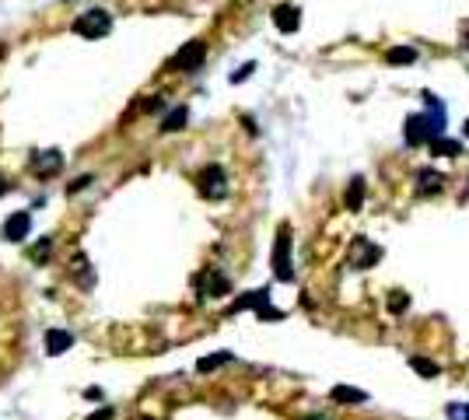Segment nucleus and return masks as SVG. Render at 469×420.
<instances>
[{
    "label": "nucleus",
    "instance_id": "1",
    "mask_svg": "<svg viewBox=\"0 0 469 420\" xmlns=\"http://www.w3.org/2000/svg\"><path fill=\"white\" fill-rule=\"evenodd\" d=\"M74 32H78L81 39H105V35L112 32V14L102 11V7L85 11V14L74 18Z\"/></svg>",
    "mask_w": 469,
    "mask_h": 420
},
{
    "label": "nucleus",
    "instance_id": "2",
    "mask_svg": "<svg viewBox=\"0 0 469 420\" xmlns=\"http://www.w3.org/2000/svg\"><path fill=\"white\" fill-rule=\"evenodd\" d=\"M196 186H200V197H207V200H224L228 197V175H224L221 165H207L196 175Z\"/></svg>",
    "mask_w": 469,
    "mask_h": 420
},
{
    "label": "nucleus",
    "instance_id": "3",
    "mask_svg": "<svg viewBox=\"0 0 469 420\" xmlns=\"http://www.w3.org/2000/svg\"><path fill=\"white\" fill-rule=\"evenodd\" d=\"M378 259H382V249H378L372 238L358 235V238L351 242V252H347V263H351V270H372Z\"/></svg>",
    "mask_w": 469,
    "mask_h": 420
},
{
    "label": "nucleus",
    "instance_id": "4",
    "mask_svg": "<svg viewBox=\"0 0 469 420\" xmlns=\"http://www.w3.org/2000/svg\"><path fill=\"white\" fill-rule=\"evenodd\" d=\"M274 273H277V280H284V284L294 280V266H291V228H287V224L277 231V245H274Z\"/></svg>",
    "mask_w": 469,
    "mask_h": 420
},
{
    "label": "nucleus",
    "instance_id": "5",
    "mask_svg": "<svg viewBox=\"0 0 469 420\" xmlns=\"http://www.w3.org/2000/svg\"><path fill=\"white\" fill-rule=\"evenodd\" d=\"M203 60H207V42H200V39H193L186 42L176 56H172V70H183V74H196L200 67H203Z\"/></svg>",
    "mask_w": 469,
    "mask_h": 420
},
{
    "label": "nucleus",
    "instance_id": "6",
    "mask_svg": "<svg viewBox=\"0 0 469 420\" xmlns=\"http://www.w3.org/2000/svg\"><path fill=\"white\" fill-rule=\"evenodd\" d=\"M403 137H406V144H410V147H420V144H431L438 133H434L431 116H427V112H417V116H410V119H406Z\"/></svg>",
    "mask_w": 469,
    "mask_h": 420
},
{
    "label": "nucleus",
    "instance_id": "7",
    "mask_svg": "<svg viewBox=\"0 0 469 420\" xmlns=\"http://www.w3.org/2000/svg\"><path fill=\"white\" fill-rule=\"evenodd\" d=\"M60 168H63V154H60L56 147H49V151H35V158H32V172H35L39 179H53Z\"/></svg>",
    "mask_w": 469,
    "mask_h": 420
},
{
    "label": "nucleus",
    "instance_id": "8",
    "mask_svg": "<svg viewBox=\"0 0 469 420\" xmlns=\"http://www.w3.org/2000/svg\"><path fill=\"white\" fill-rule=\"evenodd\" d=\"M445 190V175L441 172H434V168H417V175H413V193L417 197H434V193H441Z\"/></svg>",
    "mask_w": 469,
    "mask_h": 420
},
{
    "label": "nucleus",
    "instance_id": "9",
    "mask_svg": "<svg viewBox=\"0 0 469 420\" xmlns=\"http://www.w3.org/2000/svg\"><path fill=\"white\" fill-rule=\"evenodd\" d=\"M196 288H200V295H203V298H224V295L231 291L228 277H224V273H217V270L200 273V277H196Z\"/></svg>",
    "mask_w": 469,
    "mask_h": 420
},
{
    "label": "nucleus",
    "instance_id": "10",
    "mask_svg": "<svg viewBox=\"0 0 469 420\" xmlns=\"http://www.w3.org/2000/svg\"><path fill=\"white\" fill-rule=\"evenodd\" d=\"M28 231H32V214L28 210H18V214H11L4 221V238L7 242H25Z\"/></svg>",
    "mask_w": 469,
    "mask_h": 420
},
{
    "label": "nucleus",
    "instance_id": "11",
    "mask_svg": "<svg viewBox=\"0 0 469 420\" xmlns=\"http://www.w3.org/2000/svg\"><path fill=\"white\" fill-rule=\"evenodd\" d=\"M274 25L281 28L284 35L298 32V28H301V11H298L294 4H281V7H274Z\"/></svg>",
    "mask_w": 469,
    "mask_h": 420
},
{
    "label": "nucleus",
    "instance_id": "12",
    "mask_svg": "<svg viewBox=\"0 0 469 420\" xmlns=\"http://www.w3.org/2000/svg\"><path fill=\"white\" fill-rule=\"evenodd\" d=\"M424 112L431 116V123H434V133L438 137H445V126H449V112H445V102L438 99V95H431V92H424Z\"/></svg>",
    "mask_w": 469,
    "mask_h": 420
},
{
    "label": "nucleus",
    "instance_id": "13",
    "mask_svg": "<svg viewBox=\"0 0 469 420\" xmlns=\"http://www.w3.org/2000/svg\"><path fill=\"white\" fill-rule=\"evenodd\" d=\"M74 347V336L67 333V329H46V354L49 357H60V354H67Z\"/></svg>",
    "mask_w": 469,
    "mask_h": 420
},
{
    "label": "nucleus",
    "instance_id": "14",
    "mask_svg": "<svg viewBox=\"0 0 469 420\" xmlns=\"http://www.w3.org/2000/svg\"><path fill=\"white\" fill-rule=\"evenodd\" d=\"M245 309H256V312L270 309V291H267V288H263V291H249V295H242V298L231 305V312H245Z\"/></svg>",
    "mask_w": 469,
    "mask_h": 420
},
{
    "label": "nucleus",
    "instance_id": "15",
    "mask_svg": "<svg viewBox=\"0 0 469 420\" xmlns=\"http://www.w3.org/2000/svg\"><path fill=\"white\" fill-rule=\"evenodd\" d=\"M413 60H417L413 46H389L385 49V63H392V67H410Z\"/></svg>",
    "mask_w": 469,
    "mask_h": 420
},
{
    "label": "nucleus",
    "instance_id": "16",
    "mask_svg": "<svg viewBox=\"0 0 469 420\" xmlns=\"http://www.w3.org/2000/svg\"><path fill=\"white\" fill-rule=\"evenodd\" d=\"M71 273L78 277V284H81V288H95V270H92V263H88V256H85V252H78V256H74Z\"/></svg>",
    "mask_w": 469,
    "mask_h": 420
},
{
    "label": "nucleus",
    "instance_id": "17",
    "mask_svg": "<svg viewBox=\"0 0 469 420\" xmlns=\"http://www.w3.org/2000/svg\"><path fill=\"white\" fill-rule=\"evenodd\" d=\"M329 400L333 403H368V393L365 389H354V385H336L329 393Z\"/></svg>",
    "mask_w": 469,
    "mask_h": 420
},
{
    "label": "nucleus",
    "instance_id": "18",
    "mask_svg": "<svg viewBox=\"0 0 469 420\" xmlns=\"http://www.w3.org/2000/svg\"><path fill=\"white\" fill-rule=\"evenodd\" d=\"M343 204H347V210H361V207H365V179H361V175H358V179H351Z\"/></svg>",
    "mask_w": 469,
    "mask_h": 420
},
{
    "label": "nucleus",
    "instance_id": "19",
    "mask_svg": "<svg viewBox=\"0 0 469 420\" xmlns=\"http://www.w3.org/2000/svg\"><path fill=\"white\" fill-rule=\"evenodd\" d=\"M231 361H235V354H231V350H221V354L200 357V361H196V371H203V375H207V371H217L221 364H231Z\"/></svg>",
    "mask_w": 469,
    "mask_h": 420
},
{
    "label": "nucleus",
    "instance_id": "20",
    "mask_svg": "<svg viewBox=\"0 0 469 420\" xmlns=\"http://www.w3.org/2000/svg\"><path fill=\"white\" fill-rule=\"evenodd\" d=\"M431 151L441 154V158H459L463 154V144L459 140H449V137H434L431 140Z\"/></svg>",
    "mask_w": 469,
    "mask_h": 420
},
{
    "label": "nucleus",
    "instance_id": "21",
    "mask_svg": "<svg viewBox=\"0 0 469 420\" xmlns=\"http://www.w3.org/2000/svg\"><path fill=\"white\" fill-rule=\"evenodd\" d=\"M186 119H189V112H186V105H179V109H172L165 119H162V133H176V130H183L186 126Z\"/></svg>",
    "mask_w": 469,
    "mask_h": 420
},
{
    "label": "nucleus",
    "instance_id": "22",
    "mask_svg": "<svg viewBox=\"0 0 469 420\" xmlns=\"http://www.w3.org/2000/svg\"><path fill=\"white\" fill-rule=\"evenodd\" d=\"M410 368H413L420 378H438V371H441L434 361H427V357H420V354H413V357H410Z\"/></svg>",
    "mask_w": 469,
    "mask_h": 420
},
{
    "label": "nucleus",
    "instance_id": "23",
    "mask_svg": "<svg viewBox=\"0 0 469 420\" xmlns=\"http://www.w3.org/2000/svg\"><path fill=\"white\" fill-rule=\"evenodd\" d=\"M406 309H410V295H403V291H392V295H389V312L399 315V312H406Z\"/></svg>",
    "mask_w": 469,
    "mask_h": 420
},
{
    "label": "nucleus",
    "instance_id": "24",
    "mask_svg": "<svg viewBox=\"0 0 469 420\" xmlns=\"http://www.w3.org/2000/svg\"><path fill=\"white\" fill-rule=\"evenodd\" d=\"M445 417L449 420H469V407L466 403H449V407H445Z\"/></svg>",
    "mask_w": 469,
    "mask_h": 420
},
{
    "label": "nucleus",
    "instance_id": "25",
    "mask_svg": "<svg viewBox=\"0 0 469 420\" xmlns=\"http://www.w3.org/2000/svg\"><path fill=\"white\" fill-rule=\"evenodd\" d=\"M252 70H256V63H245V67H238V70L231 74V85H242V81H249V78H252Z\"/></svg>",
    "mask_w": 469,
    "mask_h": 420
},
{
    "label": "nucleus",
    "instance_id": "26",
    "mask_svg": "<svg viewBox=\"0 0 469 420\" xmlns=\"http://www.w3.org/2000/svg\"><path fill=\"white\" fill-rule=\"evenodd\" d=\"M32 259H35V263H46V259H49V238L39 242V245L32 249Z\"/></svg>",
    "mask_w": 469,
    "mask_h": 420
},
{
    "label": "nucleus",
    "instance_id": "27",
    "mask_svg": "<svg viewBox=\"0 0 469 420\" xmlns=\"http://www.w3.org/2000/svg\"><path fill=\"white\" fill-rule=\"evenodd\" d=\"M88 183H95L92 175H81V179H78V183H71V186H67V193H81V190H85V186H88Z\"/></svg>",
    "mask_w": 469,
    "mask_h": 420
},
{
    "label": "nucleus",
    "instance_id": "28",
    "mask_svg": "<svg viewBox=\"0 0 469 420\" xmlns=\"http://www.w3.org/2000/svg\"><path fill=\"white\" fill-rule=\"evenodd\" d=\"M144 109H147V112H158V109H162V99H147Z\"/></svg>",
    "mask_w": 469,
    "mask_h": 420
},
{
    "label": "nucleus",
    "instance_id": "29",
    "mask_svg": "<svg viewBox=\"0 0 469 420\" xmlns=\"http://www.w3.org/2000/svg\"><path fill=\"white\" fill-rule=\"evenodd\" d=\"M85 400H102V389H85Z\"/></svg>",
    "mask_w": 469,
    "mask_h": 420
},
{
    "label": "nucleus",
    "instance_id": "30",
    "mask_svg": "<svg viewBox=\"0 0 469 420\" xmlns=\"http://www.w3.org/2000/svg\"><path fill=\"white\" fill-rule=\"evenodd\" d=\"M112 417V410H98V414H95V417H88V420H109Z\"/></svg>",
    "mask_w": 469,
    "mask_h": 420
},
{
    "label": "nucleus",
    "instance_id": "31",
    "mask_svg": "<svg viewBox=\"0 0 469 420\" xmlns=\"http://www.w3.org/2000/svg\"><path fill=\"white\" fill-rule=\"evenodd\" d=\"M7 190H11V186H7V183H4V179H0V197H4V193H7Z\"/></svg>",
    "mask_w": 469,
    "mask_h": 420
},
{
    "label": "nucleus",
    "instance_id": "32",
    "mask_svg": "<svg viewBox=\"0 0 469 420\" xmlns=\"http://www.w3.org/2000/svg\"><path fill=\"white\" fill-rule=\"evenodd\" d=\"M305 420H326V417H305Z\"/></svg>",
    "mask_w": 469,
    "mask_h": 420
},
{
    "label": "nucleus",
    "instance_id": "33",
    "mask_svg": "<svg viewBox=\"0 0 469 420\" xmlns=\"http://www.w3.org/2000/svg\"><path fill=\"white\" fill-rule=\"evenodd\" d=\"M466 137H469V119H466Z\"/></svg>",
    "mask_w": 469,
    "mask_h": 420
}]
</instances>
